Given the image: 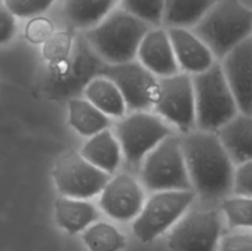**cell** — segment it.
<instances>
[{"mask_svg":"<svg viewBox=\"0 0 252 251\" xmlns=\"http://www.w3.org/2000/svg\"><path fill=\"white\" fill-rule=\"evenodd\" d=\"M105 62L89 46L85 37L74 38L68 56L57 63L48 64L44 88L56 98L76 97L85 86L98 76Z\"/></svg>","mask_w":252,"mask_h":251,"instance_id":"5","label":"cell"},{"mask_svg":"<svg viewBox=\"0 0 252 251\" xmlns=\"http://www.w3.org/2000/svg\"><path fill=\"white\" fill-rule=\"evenodd\" d=\"M169 135H171V129L161 118L145 111H135L117 123L115 137L126 161L130 166L138 167L144 157Z\"/></svg>","mask_w":252,"mask_h":251,"instance_id":"8","label":"cell"},{"mask_svg":"<svg viewBox=\"0 0 252 251\" xmlns=\"http://www.w3.org/2000/svg\"><path fill=\"white\" fill-rule=\"evenodd\" d=\"M143 204L144 193L142 187L128 174L110 179L101 191V208L116 220L126 221L135 218L142 211Z\"/></svg>","mask_w":252,"mask_h":251,"instance_id":"14","label":"cell"},{"mask_svg":"<svg viewBox=\"0 0 252 251\" xmlns=\"http://www.w3.org/2000/svg\"><path fill=\"white\" fill-rule=\"evenodd\" d=\"M231 189L236 196L250 197L252 194V162L246 161L234 170Z\"/></svg>","mask_w":252,"mask_h":251,"instance_id":"29","label":"cell"},{"mask_svg":"<svg viewBox=\"0 0 252 251\" xmlns=\"http://www.w3.org/2000/svg\"><path fill=\"white\" fill-rule=\"evenodd\" d=\"M196 126L199 130L216 132L238 115L235 98L224 76L221 65L213 63L207 70L192 76Z\"/></svg>","mask_w":252,"mask_h":251,"instance_id":"4","label":"cell"},{"mask_svg":"<svg viewBox=\"0 0 252 251\" xmlns=\"http://www.w3.org/2000/svg\"><path fill=\"white\" fill-rule=\"evenodd\" d=\"M54 0H4V5L15 17H36L51 7Z\"/></svg>","mask_w":252,"mask_h":251,"instance_id":"28","label":"cell"},{"mask_svg":"<svg viewBox=\"0 0 252 251\" xmlns=\"http://www.w3.org/2000/svg\"><path fill=\"white\" fill-rule=\"evenodd\" d=\"M53 33V24L46 17H32L25 30L26 38L32 43H44Z\"/></svg>","mask_w":252,"mask_h":251,"instance_id":"30","label":"cell"},{"mask_svg":"<svg viewBox=\"0 0 252 251\" xmlns=\"http://www.w3.org/2000/svg\"><path fill=\"white\" fill-rule=\"evenodd\" d=\"M15 16L7 10L4 2H0V44L9 42L16 32Z\"/></svg>","mask_w":252,"mask_h":251,"instance_id":"32","label":"cell"},{"mask_svg":"<svg viewBox=\"0 0 252 251\" xmlns=\"http://www.w3.org/2000/svg\"><path fill=\"white\" fill-rule=\"evenodd\" d=\"M98 76L108 79L117 86L129 110L145 111L154 103L158 79L134 59L125 63L105 64Z\"/></svg>","mask_w":252,"mask_h":251,"instance_id":"11","label":"cell"},{"mask_svg":"<svg viewBox=\"0 0 252 251\" xmlns=\"http://www.w3.org/2000/svg\"><path fill=\"white\" fill-rule=\"evenodd\" d=\"M177 65L187 74H197L213 65L214 56L192 31L182 27L167 29Z\"/></svg>","mask_w":252,"mask_h":251,"instance_id":"16","label":"cell"},{"mask_svg":"<svg viewBox=\"0 0 252 251\" xmlns=\"http://www.w3.org/2000/svg\"><path fill=\"white\" fill-rule=\"evenodd\" d=\"M192 188L202 198H223L231 189L234 164L214 132L189 130L181 139Z\"/></svg>","mask_w":252,"mask_h":251,"instance_id":"1","label":"cell"},{"mask_svg":"<svg viewBox=\"0 0 252 251\" xmlns=\"http://www.w3.org/2000/svg\"><path fill=\"white\" fill-rule=\"evenodd\" d=\"M137 56L143 66L160 78L179 73V65L166 30H149L138 47Z\"/></svg>","mask_w":252,"mask_h":251,"instance_id":"15","label":"cell"},{"mask_svg":"<svg viewBox=\"0 0 252 251\" xmlns=\"http://www.w3.org/2000/svg\"><path fill=\"white\" fill-rule=\"evenodd\" d=\"M220 251H252L250 233H236L226 235L220 243Z\"/></svg>","mask_w":252,"mask_h":251,"instance_id":"31","label":"cell"},{"mask_svg":"<svg viewBox=\"0 0 252 251\" xmlns=\"http://www.w3.org/2000/svg\"><path fill=\"white\" fill-rule=\"evenodd\" d=\"M69 125L84 137H93L101 130L107 129L110 120L105 113L96 108L86 98L73 97L68 101Z\"/></svg>","mask_w":252,"mask_h":251,"instance_id":"22","label":"cell"},{"mask_svg":"<svg viewBox=\"0 0 252 251\" xmlns=\"http://www.w3.org/2000/svg\"><path fill=\"white\" fill-rule=\"evenodd\" d=\"M148 31L149 25L122 9L111 11L84 37L106 64H118L134 59Z\"/></svg>","mask_w":252,"mask_h":251,"instance_id":"3","label":"cell"},{"mask_svg":"<svg viewBox=\"0 0 252 251\" xmlns=\"http://www.w3.org/2000/svg\"><path fill=\"white\" fill-rule=\"evenodd\" d=\"M54 216L57 224L62 229L69 234H76L95 223L98 218V212L85 199L63 196L54 202Z\"/></svg>","mask_w":252,"mask_h":251,"instance_id":"19","label":"cell"},{"mask_svg":"<svg viewBox=\"0 0 252 251\" xmlns=\"http://www.w3.org/2000/svg\"><path fill=\"white\" fill-rule=\"evenodd\" d=\"M221 220L217 211H191L175 223L169 235L170 251H217Z\"/></svg>","mask_w":252,"mask_h":251,"instance_id":"12","label":"cell"},{"mask_svg":"<svg viewBox=\"0 0 252 251\" xmlns=\"http://www.w3.org/2000/svg\"><path fill=\"white\" fill-rule=\"evenodd\" d=\"M153 107L161 117L182 132H189L196 126L194 93L192 76L187 73L160 78Z\"/></svg>","mask_w":252,"mask_h":251,"instance_id":"10","label":"cell"},{"mask_svg":"<svg viewBox=\"0 0 252 251\" xmlns=\"http://www.w3.org/2000/svg\"><path fill=\"white\" fill-rule=\"evenodd\" d=\"M251 31L252 12L240 0H218L192 30L218 59L250 37Z\"/></svg>","mask_w":252,"mask_h":251,"instance_id":"2","label":"cell"},{"mask_svg":"<svg viewBox=\"0 0 252 251\" xmlns=\"http://www.w3.org/2000/svg\"><path fill=\"white\" fill-rule=\"evenodd\" d=\"M86 100L107 117H123L127 111L122 94L117 86L103 76L94 78L84 89Z\"/></svg>","mask_w":252,"mask_h":251,"instance_id":"21","label":"cell"},{"mask_svg":"<svg viewBox=\"0 0 252 251\" xmlns=\"http://www.w3.org/2000/svg\"><path fill=\"white\" fill-rule=\"evenodd\" d=\"M193 199V189L154 192L135 217L133 231L142 243H150L174 225Z\"/></svg>","mask_w":252,"mask_h":251,"instance_id":"7","label":"cell"},{"mask_svg":"<svg viewBox=\"0 0 252 251\" xmlns=\"http://www.w3.org/2000/svg\"><path fill=\"white\" fill-rule=\"evenodd\" d=\"M53 180L64 197L86 199L101 193L110 175L86 161L80 153L69 150L54 165Z\"/></svg>","mask_w":252,"mask_h":251,"instance_id":"9","label":"cell"},{"mask_svg":"<svg viewBox=\"0 0 252 251\" xmlns=\"http://www.w3.org/2000/svg\"><path fill=\"white\" fill-rule=\"evenodd\" d=\"M83 241L90 251H120L126 248V238L108 223H95L83 230Z\"/></svg>","mask_w":252,"mask_h":251,"instance_id":"24","label":"cell"},{"mask_svg":"<svg viewBox=\"0 0 252 251\" xmlns=\"http://www.w3.org/2000/svg\"><path fill=\"white\" fill-rule=\"evenodd\" d=\"M142 181L152 192L192 189L179 137L169 135L144 157Z\"/></svg>","mask_w":252,"mask_h":251,"instance_id":"6","label":"cell"},{"mask_svg":"<svg viewBox=\"0 0 252 251\" xmlns=\"http://www.w3.org/2000/svg\"><path fill=\"white\" fill-rule=\"evenodd\" d=\"M79 153L86 161L108 175L117 170L122 155L117 139L108 128L89 138Z\"/></svg>","mask_w":252,"mask_h":251,"instance_id":"18","label":"cell"},{"mask_svg":"<svg viewBox=\"0 0 252 251\" xmlns=\"http://www.w3.org/2000/svg\"><path fill=\"white\" fill-rule=\"evenodd\" d=\"M116 2L117 0H65L64 16L75 29L89 30L105 19Z\"/></svg>","mask_w":252,"mask_h":251,"instance_id":"20","label":"cell"},{"mask_svg":"<svg viewBox=\"0 0 252 251\" xmlns=\"http://www.w3.org/2000/svg\"><path fill=\"white\" fill-rule=\"evenodd\" d=\"M74 37L69 32H54L43 43L42 54L48 64L57 63L65 58L71 51Z\"/></svg>","mask_w":252,"mask_h":251,"instance_id":"27","label":"cell"},{"mask_svg":"<svg viewBox=\"0 0 252 251\" xmlns=\"http://www.w3.org/2000/svg\"><path fill=\"white\" fill-rule=\"evenodd\" d=\"M224 76L240 113L251 115L252 106V39L251 36L223 58Z\"/></svg>","mask_w":252,"mask_h":251,"instance_id":"13","label":"cell"},{"mask_svg":"<svg viewBox=\"0 0 252 251\" xmlns=\"http://www.w3.org/2000/svg\"><path fill=\"white\" fill-rule=\"evenodd\" d=\"M165 0H122L123 10L144 21L145 24L160 26Z\"/></svg>","mask_w":252,"mask_h":251,"instance_id":"26","label":"cell"},{"mask_svg":"<svg viewBox=\"0 0 252 251\" xmlns=\"http://www.w3.org/2000/svg\"><path fill=\"white\" fill-rule=\"evenodd\" d=\"M233 164L250 161L252 155L251 115L238 113L214 132Z\"/></svg>","mask_w":252,"mask_h":251,"instance_id":"17","label":"cell"},{"mask_svg":"<svg viewBox=\"0 0 252 251\" xmlns=\"http://www.w3.org/2000/svg\"><path fill=\"white\" fill-rule=\"evenodd\" d=\"M218 0H165L162 24L170 27H193Z\"/></svg>","mask_w":252,"mask_h":251,"instance_id":"23","label":"cell"},{"mask_svg":"<svg viewBox=\"0 0 252 251\" xmlns=\"http://www.w3.org/2000/svg\"><path fill=\"white\" fill-rule=\"evenodd\" d=\"M230 228H250L252 225V201L250 197L225 198L221 204Z\"/></svg>","mask_w":252,"mask_h":251,"instance_id":"25","label":"cell"}]
</instances>
